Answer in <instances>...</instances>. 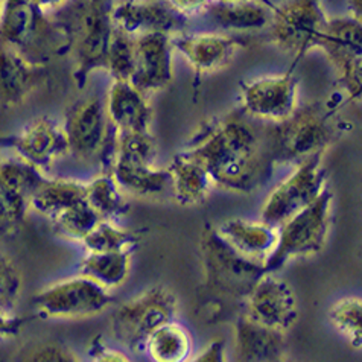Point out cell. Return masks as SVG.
I'll use <instances>...</instances> for the list:
<instances>
[{"mask_svg":"<svg viewBox=\"0 0 362 362\" xmlns=\"http://www.w3.org/2000/svg\"><path fill=\"white\" fill-rule=\"evenodd\" d=\"M181 154L203 166L215 186L251 194L267 183L276 165L273 124L235 110L206 125Z\"/></svg>","mask_w":362,"mask_h":362,"instance_id":"cell-1","label":"cell"},{"mask_svg":"<svg viewBox=\"0 0 362 362\" xmlns=\"http://www.w3.org/2000/svg\"><path fill=\"white\" fill-rule=\"evenodd\" d=\"M337 139L334 113L314 104L273 124L276 163H301L315 154H325Z\"/></svg>","mask_w":362,"mask_h":362,"instance_id":"cell-2","label":"cell"},{"mask_svg":"<svg viewBox=\"0 0 362 362\" xmlns=\"http://www.w3.org/2000/svg\"><path fill=\"white\" fill-rule=\"evenodd\" d=\"M332 198L326 187L313 204L279 226L277 244L264 262L267 273H274L291 259L313 256L325 248L330 230Z\"/></svg>","mask_w":362,"mask_h":362,"instance_id":"cell-3","label":"cell"},{"mask_svg":"<svg viewBox=\"0 0 362 362\" xmlns=\"http://www.w3.org/2000/svg\"><path fill=\"white\" fill-rule=\"evenodd\" d=\"M115 0H81L74 11L72 35L69 42L75 54V79L83 87L88 75L105 69L110 38H112Z\"/></svg>","mask_w":362,"mask_h":362,"instance_id":"cell-4","label":"cell"},{"mask_svg":"<svg viewBox=\"0 0 362 362\" xmlns=\"http://www.w3.org/2000/svg\"><path fill=\"white\" fill-rule=\"evenodd\" d=\"M199 255L209 288L233 298H245L259 277L267 273L264 264L236 253L212 227L201 235Z\"/></svg>","mask_w":362,"mask_h":362,"instance_id":"cell-5","label":"cell"},{"mask_svg":"<svg viewBox=\"0 0 362 362\" xmlns=\"http://www.w3.org/2000/svg\"><path fill=\"white\" fill-rule=\"evenodd\" d=\"M66 40L33 0H4L0 14V43L14 47L31 62L40 63ZM42 64V63H40Z\"/></svg>","mask_w":362,"mask_h":362,"instance_id":"cell-6","label":"cell"},{"mask_svg":"<svg viewBox=\"0 0 362 362\" xmlns=\"http://www.w3.org/2000/svg\"><path fill=\"white\" fill-rule=\"evenodd\" d=\"M69 153L81 160H104L105 173L115 162L116 129L110 124L105 103L92 95L75 104L63 125Z\"/></svg>","mask_w":362,"mask_h":362,"instance_id":"cell-7","label":"cell"},{"mask_svg":"<svg viewBox=\"0 0 362 362\" xmlns=\"http://www.w3.org/2000/svg\"><path fill=\"white\" fill-rule=\"evenodd\" d=\"M329 18L320 0H286L271 13L269 40L294 58L318 47Z\"/></svg>","mask_w":362,"mask_h":362,"instance_id":"cell-8","label":"cell"},{"mask_svg":"<svg viewBox=\"0 0 362 362\" xmlns=\"http://www.w3.org/2000/svg\"><path fill=\"white\" fill-rule=\"evenodd\" d=\"M177 297L165 286H154L120 305L113 314L115 337L125 346L145 344L154 330L174 321Z\"/></svg>","mask_w":362,"mask_h":362,"instance_id":"cell-9","label":"cell"},{"mask_svg":"<svg viewBox=\"0 0 362 362\" xmlns=\"http://www.w3.org/2000/svg\"><path fill=\"white\" fill-rule=\"evenodd\" d=\"M323 158L325 154H315L298 163L294 173L268 195L262 207L264 223L279 227L314 203L327 187Z\"/></svg>","mask_w":362,"mask_h":362,"instance_id":"cell-10","label":"cell"},{"mask_svg":"<svg viewBox=\"0 0 362 362\" xmlns=\"http://www.w3.org/2000/svg\"><path fill=\"white\" fill-rule=\"evenodd\" d=\"M113 301L108 289L81 274L43 289L35 296L34 306L47 318L79 320L103 314Z\"/></svg>","mask_w":362,"mask_h":362,"instance_id":"cell-11","label":"cell"},{"mask_svg":"<svg viewBox=\"0 0 362 362\" xmlns=\"http://www.w3.org/2000/svg\"><path fill=\"white\" fill-rule=\"evenodd\" d=\"M338 72V81L349 100L361 99L362 87V26L351 17L329 20L320 46Z\"/></svg>","mask_w":362,"mask_h":362,"instance_id":"cell-12","label":"cell"},{"mask_svg":"<svg viewBox=\"0 0 362 362\" xmlns=\"http://www.w3.org/2000/svg\"><path fill=\"white\" fill-rule=\"evenodd\" d=\"M245 315L286 334L298 320V300L293 286L273 273H264L245 297Z\"/></svg>","mask_w":362,"mask_h":362,"instance_id":"cell-13","label":"cell"},{"mask_svg":"<svg viewBox=\"0 0 362 362\" xmlns=\"http://www.w3.org/2000/svg\"><path fill=\"white\" fill-rule=\"evenodd\" d=\"M297 78L291 72L245 83L243 110L264 122H281L297 110Z\"/></svg>","mask_w":362,"mask_h":362,"instance_id":"cell-14","label":"cell"},{"mask_svg":"<svg viewBox=\"0 0 362 362\" xmlns=\"http://www.w3.org/2000/svg\"><path fill=\"white\" fill-rule=\"evenodd\" d=\"M173 42L168 33H146L136 37V67L129 79L144 95L163 90L173 81Z\"/></svg>","mask_w":362,"mask_h":362,"instance_id":"cell-15","label":"cell"},{"mask_svg":"<svg viewBox=\"0 0 362 362\" xmlns=\"http://www.w3.org/2000/svg\"><path fill=\"white\" fill-rule=\"evenodd\" d=\"M43 177L26 162L0 160V224L22 223L29 210V197Z\"/></svg>","mask_w":362,"mask_h":362,"instance_id":"cell-16","label":"cell"},{"mask_svg":"<svg viewBox=\"0 0 362 362\" xmlns=\"http://www.w3.org/2000/svg\"><path fill=\"white\" fill-rule=\"evenodd\" d=\"M45 79L40 63L31 62L14 47L0 43V107L22 105Z\"/></svg>","mask_w":362,"mask_h":362,"instance_id":"cell-17","label":"cell"},{"mask_svg":"<svg viewBox=\"0 0 362 362\" xmlns=\"http://www.w3.org/2000/svg\"><path fill=\"white\" fill-rule=\"evenodd\" d=\"M115 26L134 37L146 33L173 34L183 28L186 18L168 4L122 0L113 5Z\"/></svg>","mask_w":362,"mask_h":362,"instance_id":"cell-18","label":"cell"},{"mask_svg":"<svg viewBox=\"0 0 362 362\" xmlns=\"http://www.w3.org/2000/svg\"><path fill=\"white\" fill-rule=\"evenodd\" d=\"M14 148L23 162L46 168L69 153L64 128L47 117L35 119L14 140Z\"/></svg>","mask_w":362,"mask_h":362,"instance_id":"cell-19","label":"cell"},{"mask_svg":"<svg viewBox=\"0 0 362 362\" xmlns=\"http://www.w3.org/2000/svg\"><path fill=\"white\" fill-rule=\"evenodd\" d=\"M173 47L183 55L197 75L216 72L230 63L239 47L244 43L235 37H224L215 34L180 35L170 38Z\"/></svg>","mask_w":362,"mask_h":362,"instance_id":"cell-20","label":"cell"},{"mask_svg":"<svg viewBox=\"0 0 362 362\" xmlns=\"http://www.w3.org/2000/svg\"><path fill=\"white\" fill-rule=\"evenodd\" d=\"M235 355L244 362H276L286 359L285 334L260 325L243 314L235 327Z\"/></svg>","mask_w":362,"mask_h":362,"instance_id":"cell-21","label":"cell"},{"mask_svg":"<svg viewBox=\"0 0 362 362\" xmlns=\"http://www.w3.org/2000/svg\"><path fill=\"white\" fill-rule=\"evenodd\" d=\"M105 112L116 133L149 132L153 122V108L129 81H113L110 86Z\"/></svg>","mask_w":362,"mask_h":362,"instance_id":"cell-22","label":"cell"},{"mask_svg":"<svg viewBox=\"0 0 362 362\" xmlns=\"http://www.w3.org/2000/svg\"><path fill=\"white\" fill-rule=\"evenodd\" d=\"M218 235L233 248L236 253L255 262L264 264L277 244L279 227L264 221L227 219L216 227Z\"/></svg>","mask_w":362,"mask_h":362,"instance_id":"cell-23","label":"cell"},{"mask_svg":"<svg viewBox=\"0 0 362 362\" xmlns=\"http://www.w3.org/2000/svg\"><path fill=\"white\" fill-rule=\"evenodd\" d=\"M168 170L170 174V192L181 206L189 207L204 203L214 183L203 166L180 153Z\"/></svg>","mask_w":362,"mask_h":362,"instance_id":"cell-24","label":"cell"},{"mask_svg":"<svg viewBox=\"0 0 362 362\" xmlns=\"http://www.w3.org/2000/svg\"><path fill=\"white\" fill-rule=\"evenodd\" d=\"M83 199H86V185L72 180L43 178L29 197V209L54 219L66 209Z\"/></svg>","mask_w":362,"mask_h":362,"instance_id":"cell-25","label":"cell"},{"mask_svg":"<svg viewBox=\"0 0 362 362\" xmlns=\"http://www.w3.org/2000/svg\"><path fill=\"white\" fill-rule=\"evenodd\" d=\"M206 13L215 22L227 29L236 31H253V29H264L268 26L271 13L255 0H233V2H209Z\"/></svg>","mask_w":362,"mask_h":362,"instance_id":"cell-26","label":"cell"},{"mask_svg":"<svg viewBox=\"0 0 362 362\" xmlns=\"http://www.w3.org/2000/svg\"><path fill=\"white\" fill-rule=\"evenodd\" d=\"M108 174H112L120 189L139 197H158L170 190V174L168 169L115 162Z\"/></svg>","mask_w":362,"mask_h":362,"instance_id":"cell-27","label":"cell"},{"mask_svg":"<svg viewBox=\"0 0 362 362\" xmlns=\"http://www.w3.org/2000/svg\"><path fill=\"white\" fill-rule=\"evenodd\" d=\"M132 253L133 251L90 253L81 264L83 276L92 279L105 289L124 285L129 274Z\"/></svg>","mask_w":362,"mask_h":362,"instance_id":"cell-28","label":"cell"},{"mask_svg":"<svg viewBox=\"0 0 362 362\" xmlns=\"http://www.w3.org/2000/svg\"><path fill=\"white\" fill-rule=\"evenodd\" d=\"M144 346L149 356L157 362H181L190 355L192 341L183 327L170 321L154 330Z\"/></svg>","mask_w":362,"mask_h":362,"instance_id":"cell-29","label":"cell"},{"mask_svg":"<svg viewBox=\"0 0 362 362\" xmlns=\"http://www.w3.org/2000/svg\"><path fill=\"white\" fill-rule=\"evenodd\" d=\"M86 201L100 219L113 221L128 212L124 190L117 186L112 174L105 173L86 185Z\"/></svg>","mask_w":362,"mask_h":362,"instance_id":"cell-30","label":"cell"},{"mask_svg":"<svg viewBox=\"0 0 362 362\" xmlns=\"http://www.w3.org/2000/svg\"><path fill=\"white\" fill-rule=\"evenodd\" d=\"M156 156L157 145L151 132L116 133L115 162L137 166H153Z\"/></svg>","mask_w":362,"mask_h":362,"instance_id":"cell-31","label":"cell"},{"mask_svg":"<svg viewBox=\"0 0 362 362\" xmlns=\"http://www.w3.org/2000/svg\"><path fill=\"white\" fill-rule=\"evenodd\" d=\"M136 67V37L115 26L110 38L105 69L113 81H129Z\"/></svg>","mask_w":362,"mask_h":362,"instance_id":"cell-32","label":"cell"},{"mask_svg":"<svg viewBox=\"0 0 362 362\" xmlns=\"http://www.w3.org/2000/svg\"><path fill=\"white\" fill-rule=\"evenodd\" d=\"M88 253H108V251H133L137 247V233L116 227L112 221L103 219L81 240Z\"/></svg>","mask_w":362,"mask_h":362,"instance_id":"cell-33","label":"cell"},{"mask_svg":"<svg viewBox=\"0 0 362 362\" xmlns=\"http://www.w3.org/2000/svg\"><path fill=\"white\" fill-rule=\"evenodd\" d=\"M54 224L59 233L76 240H83L100 221V216L83 199L57 215Z\"/></svg>","mask_w":362,"mask_h":362,"instance_id":"cell-34","label":"cell"},{"mask_svg":"<svg viewBox=\"0 0 362 362\" xmlns=\"http://www.w3.org/2000/svg\"><path fill=\"white\" fill-rule=\"evenodd\" d=\"M329 318L351 346L361 347L362 341V303L358 297H346L332 305Z\"/></svg>","mask_w":362,"mask_h":362,"instance_id":"cell-35","label":"cell"},{"mask_svg":"<svg viewBox=\"0 0 362 362\" xmlns=\"http://www.w3.org/2000/svg\"><path fill=\"white\" fill-rule=\"evenodd\" d=\"M23 277L14 260L0 251V309L13 313L22 294Z\"/></svg>","mask_w":362,"mask_h":362,"instance_id":"cell-36","label":"cell"},{"mask_svg":"<svg viewBox=\"0 0 362 362\" xmlns=\"http://www.w3.org/2000/svg\"><path fill=\"white\" fill-rule=\"evenodd\" d=\"M25 361L34 362H76L79 358L69 347L59 343L38 344L23 355Z\"/></svg>","mask_w":362,"mask_h":362,"instance_id":"cell-37","label":"cell"},{"mask_svg":"<svg viewBox=\"0 0 362 362\" xmlns=\"http://www.w3.org/2000/svg\"><path fill=\"white\" fill-rule=\"evenodd\" d=\"M197 362H223L226 361V344L223 339H215L210 343L199 356L195 358Z\"/></svg>","mask_w":362,"mask_h":362,"instance_id":"cell-38","label":"cell"},{"mask_svg":"<svg viewBox=\"0 0 362 362\" xmlns=\"http://www.w3.org/2000/svg\"><path fill=\"white\" fill-rule=\"evenodd\" d=\"M20 326H22V320L14 317L13 313L0 309V338L17 335Z\"/></svg>","mask_w":362,"mask_h":362,"instance_id":"cell-39","label":"cell"},{"mask_svg":"<svg viewBox=\"0 0 362 362\" xmlns=\"http://www.w3.org/2000/svg\"><path fill=\"white\" fill-rule=\"evenodd\" d=\"M92 354V356L96 359V361H108V362H125V361H129L122 351H117L112 347H108L105 344H95L93 350L90 351Z\"/></svg>","mask_w":362,"mask_h":362,"instance_id":"cell-40","label":"cell"},{"mask_svg":"<svg viewBox=\"0 0 362 362\" xmlns=\"http://www.w3.org/2000/svg\"><path fill=\"white\" fill-rule=\"evenodd\" d=\"M166 4L177 13L186 16L187 13H194L197 9L204 8L209 0H166Z\"/></svg>","mask_w":362,"mask_h":362,"instance_id":"cell-41","label":"cell"},{"mask_svg":"<svg viewBox=\"0 0 362 362\" xmlns=\"http://www.w3.org/2000/svg\"><path fill=\"white\" fill-rule=\"evenodd\" d=\"M67 2H69V0H33V4L40 9V11H43L45 14H47L50 11H55V9L62 8Z\"/></svg>","mask_w":362,"mask_h":362,"instance_id":"cell-42","label":"cell"},{"mask_svg":"<svg viewBox=\"0 0 362 362\" xmlns=\"http://www.w3.org/2000/svg\"><path fill=\"white\" fill-rule=\"evenodd\" d=\"M362 0H349V11H350V17L358 20L361 22V14H362Z\"/></svg>","mask_w":362,"mask_h":362,"instance_id":"cell-43","label":"cell"},{"mask_svg":"<svg viewBox=\"0 0 362 362\" xmlns=\"http://www.w3.org/2000/svg\"><path fill=\"white\" fill-rule=\"evenodd\" d=\"M2 6H4V0H0V14H2Z\"/></svg>","mask_w":362,"mask_h":362,"instance_id":"cell-44","label":"cell"},{"mask_svg":"<svg viewBox=\"0 0 362 362\" xmlns=\"http://www.w3.org/2000/svg\"><path fill=\"white\" fill-rule=\"evenodd\" d=\"M223 2H233V0H223Z\"/></svg>","mask_w":362,"mask_h":362,"instance_id":"cell-45","label":"cell"}]
</instances>
